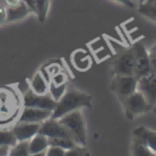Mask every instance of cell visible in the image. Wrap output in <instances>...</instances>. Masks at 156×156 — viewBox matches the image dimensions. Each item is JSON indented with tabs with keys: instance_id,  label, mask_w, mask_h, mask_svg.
I'll return each instance as SVG.
<instances>
[{
	"instance_id": "cell-1",
	"label": "cell",
	"mask_w": 156,
	"mask_h": 156,
	"mask_svg": "<svg viewBox=\"0 0 156 156\" xmlns=\"http://www.w3.org/2000/svg\"><path fill=\"white\" fill-rule=\"evenodd\" d=\"M92 96L77 89H66L62 98L58 101L55 110L51 113V118L60 119L64 115L72 112L74 110L91 107Z\"/></svg>"
},
{
	"instance_id": "cell-2",
	"label": "cell",
	"mask_w": 156,
	"mask_h": 156,
	"mask_svg": "<svg viewBox=\"0 0 156 156\" xmlns=\"http://www.w3.org/2000/svg\"><path fill=\"white\" fill-rule=\"evenodd\" d=\"M59 121L69 130L73 140L77 144H87V128H86L85 119L80 109L66 113L61 117Z\"/></svg>"
},
{
	"instance_id": "cell-3",
	"label": "cell",
	"mask_w": 156,
	"mask_h": 156,
	"mask_svg": "<svg viewBox=\"0 0 156 156\" xmlns=\"http://www.w3.org/2000/svg\"><path fill=\"white\" fill-rule=\"evenodd\" d=\"M122 104H123L125 115L128 119H133L136 115H144L153 110V106L139 91H135L134 93L125 98L122 101Z\"/></svg>"
},
{
	"instance_id": "cell-4",
	"label": "cell",
	"mask_w": 156,
	"mask_h": 156,
	"mask_svg": "<svg viewBox=\"0 0 156 156\" xmlns=\"http://www.w3.org/2000/svg\"><path fill=\"white\" fill-rule=\"evenodd\" d=\"M134 52V76L139 79L144 75L151 73V61H150L149 50L145 48L142 42H137L133 46Z\"/></svg>"
},
{
	"instance_id": "cell-5",
	"label": "cell",
	"mask_w": 156,
	"mask_h": 156,
	"mask_svg": "<svg viewBox=\"0 0 156 156\" xmlns=\"http://www.w3.org/2000/svg\"><path fill=\"white\" fill-rule=\"evenodd\" d=\"M111 88L120 101L137 91V78L134 75L130 76H115L111 83Z\"/></svg>"
},
{
	"instance_id": "cell-6",
	"label": "cell",
	"mask_w": 156,
	"mask_h": 156,
	"mask_svg": "<svg viewBox=\"0 0 156 156\" xmlns=\"http://www.w3.org/2000/svg\"><path fill=\"white\" fill-rule=\"evenodd\" d=\"M57 101L50 95L49 92L45 94H37L29 90L24 96V106L25 107H35L46 110L54 111L57 106Z\"/></svg>"
},
{
	"instance_id": "cell-7",
	"label": "cell",
	"mask_w": 156,
	"mask_h": 156,
	"mask_svg": "<svg viewBox=\"0 0 156 156\" xmlns=\"http://www.w3.org/2000/svg\"><path fill=\"white\" fill-rule=\"evenodd\" d=\"M134 52L132 49L118 55L112 64V69L115 76H130L134 75Z\"/></svg>"
},
{
	"instance_id": "cell-8",
	"label": "cell",
	"mask_w": 156,
	"mask_h": 156,
	"mask_svg": "<svg viewBox=\"0 0 156 156\" xmlns=\"http://www.w3.org/2000/svg\"><path fill=\"white\" fill-rule=\"evenodd\" d=\"M39 134L46 136L47 138H72L69 130L65 128V126L59 121V119L55 118H48L45 121H43L40 126Z\"/></svg>"
},
{
	"instance_id": "cell-9",
	"label": "cell",
	"mask_w": 156,
	"mask_h": 156,
	"mask_svg": "<svg viewBox=\"0 0 156 156\" xmlns=\"http://www.w3.org/2000/svg\"><path fill=\"white\" fill-rule=\"evenodd\" d=\"M137 91L142 93L152 106H156V72L137 79Z\"/></svg>"
},
{
	"instance_id": "cell-10",
	"label": "cell",
	"mask_w": 156,
	"mask_h": 156,
	"mask_svg": "<svg viewBox=\"0 0 156 156\" xmlns=\"http://www.w3.org/2000/svg\"><path fill=\"white\" fill-rule=\"evenodd\" d=\"M41 123H32V122H17L13 127L14 136L17 141L30 140L33 136L39 134Z\"/></svg>"
},
{
	"instance_id": "cell-11",
	"label": "cell",
	"mask_w": 156,
	"mask_h": 156,
	"mask_svg": "<svg viewBox=\"0 0 156 156\" xmlns=\"http://www.w3.org/2000/svg\"><path fill=\"white\" fill-rule=\"evenodd\" d=\"M52 111L46 110L35 107H25L18 118V122H32V123H42L46 119L51 117Z\"/></svg>"
},
{
	"instance_id": "cell-12",
	"label": "cell",
	"mask_w": 156,
	"mask_h": 156,
	"mask_svg": "<svg viewBox=\"0 0 156 156\" xmlns=\"http://www.w3.org/2000/svg\"><path fill=\"white\" fill-rule=\"evenodd\" d=\"M133 138L145 143L156 155V130L150 129L144 126H138L133 130Z\"/></svg>"
},
{
	"instance_id": "cell-13",
	"label": "cell",
	"mask_w": 156,
	"mask_h": 156,
	"mask_svg": "<svg viewBox=\"0 0 156 156\" xmlns=\"http://www.w3.org/2000/svg\"><path fill=\"white\" fill-rule=\"evenodd\" d=\"M49 142L48 138L42 134H37L29 140V154L32 156L46 155Z\"/></svg>"
},
{
	"instance_id": "cell-14",
	"label": "cell",
	"mask_w": 156,
	"mask_h": 156,
	"mask_svg": "<svg viewBox=\"0 0 156 156\" xmlns=\"http://www.w3.org/2000/svg\"><path fill=\"white\" fill-rule=\"evenodd\" d=\"M5 12H7V23L17 22L27 17L29 13H32L31 10L25 5L24 1L15 7L5 8Z\"/></svg>"
},
{
	"instance_id": "cell-15",
	"label": "cell",
	"mask_w": 156,
	"mask_h": 156,
	"mask_svg": "<svg viewBox=\"0 0 156 156\" xmlns=\"http://www.w3.org/2000/svg\"><path fill=\"white\" fill-rule=\"evenodd\" d=\"M49 80L41 71L37 72L30 80V90L37 94H45L48 92Z\"/></svg>"
},
{
	"instance_id": "cell-16",
	"label": "cell",
	"mask_w": 156,
	"mask_h": 156,
	"mask_svg": "<svg viewBox=\"0 0 156 156\" xmlns=\"http://www.w3.org/2000/svg\"><path fill=\"white\" fill-rule=\"evenodd\" d=\"M138 12L144 17L156 23V0H145L139 5Z\"/></svg>"
},
{
	"instance_id": "cell-17",
	"label": "cell",
	"mask_w": 156,
	"mask_h": 156,
	"mask_svg": "<svg viewBox=\"0 0 156 156\" xmlns=\"http://www.w3.org/2000/svg\"><path fill=\"white\" fill-rule=\"evenodd\" d=\"M132 154L135 156H155V153L145 143L134 138L132 143Z\"/></svg>"
},
{
	"instance_id": "cell-18",
	"label": "cell",
	"mask_w": 156,
	"mask_h": 156,
	"mask_svg": "<svg viewBox=\"0 0 156 156\" xmlns=\"http://www.w3.org/2000/svg\"><path fill=\"white\" fill-rule=\"evenodd\" d=\"M35 2V15L37 16L39 20L41 23H44L47 20L48 12H49L50 0H34Z\"/></svg>"
},
{
	"instance_id": "cell-19",
	"label": "cell",
	"mask_w": 156,
	"mask_h": 156,
	"mask_svg": "<svg viewBox=\"0 0 156 156\" xmlns=\"http://www.w3.org/2000/svg\"><path fill=\"white\" fill-rule=\"evenodd\" d=\"M9 155L11 156H28L29 154V140L17 141L10 149Z\"/></svg>"
},
{
	"instance_id": "cell-20",
	"label": "cell",
	"mask_w": 156,
	"mask_h": 156,
	"mask_svg": "<svg viewBox=\"0 0 156 156\" xmlns=\"http://www.w3.org/2000/svg\"><path fill=\"white\" fill-rule=\"evenodd\" d=\"M48 142L49 145H57V147H60L64 150H69L72 147H75L77 143L71 138H48Z\"/></svg>"
},
{
	"instance_id": "cell-21",
	"label": "cell",
	"mask_w": 156,
	"mask_h": 156,
	"mask_svg": "<svg viewBox=\"0 0 156 156\" xmlns=\"http://www.w3.org/2000/svg\"><path fill=\"white\" fill-rule=\"evenodd\" d=\"M17 142L12 130H0V145L12 147Z\"/></svg>"
},
{
	"instance_id": "cell-22",
	"label": "cell",
	"mask_w": 156,
	"mask_h": 156,
	"mask_svg": "<svg viewBox=\"0 0 156 156\" xmlns=\"http://www.w3.org/2000/svg\"><path fill=\"white\" fill-rule=\"evenodd\" d=\"M66 91V85H55V83H52L51 81H49V88H48V92L50 93V95L52 96V98H55V100L58 102L59 100H60L61 98H62V95L64 94V92Z\"/></svg>"
},
{
	"instance_id": "cell-23",
	"label": "cell",
	"mask_w": 156,
	"mask_h": 156,
	"mask_svg": "<svg viewBox=\"0 0 156 156\" xmlns=\"http://www.w3.org/2000/svg\"><path fill=\"white\" fill-rule=\"evenodd\" d=\"M65 155L66 156H87V155H90V153L87 147H86V145L76 144L75 147H72V149L66 150Z\"/></svg>"
},
{
	"instance_id": "cell-24",
	"label": "cell",
	"mask_w": 156,
	"mask_h": 156,
	"mask_svg": "<svg viewBox=\"0 0 156 156\" xmlns=\"http://www.w3.org/2000/svg\"><path fill=\"white\" fill-rule=\"evenodd\" d=\"M66 150L62 149L57 145H48L46 150V155L47 156H64Z\"/></svg>"
},
{
	"instance_id": "cell-25",
	"label": "cell",
	"mask_w": 156,
	"mask_h": 156,
	"mask_svg": "<svg viewBox=\"0 0 156 156\" xmlns=\"http://www.w3.org/2000/svg\"><path fill=\"white\" fill-rule=\"evenodd\" d=\"M150 61H151V71L156 72V42L149 49Z\"/></svg>"
},
{
	"instance_id": "cell-26",
	"label": "cell",
	"mask_w": 156,
	"mask_h": 156,
	"mask_svg": "<svg viewBox=\"0 0 156 156\" xmlns=\"http://www.w3.org/2000/svg\"><path fill=\"white\" fill-rule=\"evenodd\" d=\"M50 81L57 86L64 85V83H66V76H65L63 73H61V72H58V73H56L54 76H51Z\"/></svg>"
},
{
	"instance_id": "cell-27",
	"label": "cell",
	"mask_w": 156,
	"mask_h": 156,
	"mask_svg": "<svg viewBox=\"0 0 156 156\" xmlns=\"http://www.w3.org/2000/svg\"><path fill=\"white\" fill-rule=\"evenodd\" d=\"M7 23V12H5V7L2 2H0V26Z\"/></svg>"
},
{
	"instance_id": "cell-28",
	"label": "cell",
	"mask_w": 156,
	"mask_h": 156,
	"mask_svg": "<svg viewBox=\"0 0 156 156\" xmlns=\"http://www.w3.org/2000/svg\"><path fill=\"white\" fill-rule=\"evenodd\" d=\"M112 1H115V2L120 3V5H124L126 8H130V9L135 7V3L133 0H112Z\"/></svg>"
},
{
	"instance_id": "cell-29",
	"label": "cell",
	"mask_w": 156,
	"mask_h": 156,
	"mask_svg": "<svg viewBox=\"0 0 156 156\" xmlns=\"http://www.w3.org/2000/svg\"><path fill=\"white\" fill-rule=\"evenodd\" d=\"M20 2H23V0H3V5L5 8L15 7V5H20Z\"/></svg>"
},
{
	"instance_id": "cell-30",
	"label": "cell",
	"mask_w": 156,
	"mask_h": 156,
	"mask_svg": "<svg viewBox=\"0 0 156 156\" xmlns=\"http://www.w3.org/2000/svg\"><path fill=\"white\" fill-rule=\"evenodd\" d=\"M23 1H24L25 5H26L27 7H28L29 9L31 10V12L35 14V12H37V9H35V2H34V0H23Z\"/></svg>"
},
{
	"instance_id": "cell-31",
	"label": "cell",
	"mask_w": 156,
	"mask_h": 156,
	"mask_svg": "<svg viewBox=\"0 0 156 156\" xmlns=\"http://www.w3.org/2000/svg\"><path fill=\"white\" fill-rule=\"evenodd\" d=\"M10 149H11V147H9V145H0V156L9 155Z\"/></svg>"
},
{
	"instance_id": "cell-32",
	"label": "cell",
	"mask_w": 156,
	"mask_h": 156,
	"mask_svg": "<svg viewBox=\"0 0 156 156\" xmlns=\"http://www.w3.org/2000/svg\"><path fill=\"white\" fill-rule=\"evenodd\" d=\"M145 0H138V2H139V5H141V3H143L144 2Z\"/></svg>"
},
{
	"instance_id": "cell-33",
	"label": "cell",
	"mask_w": 156,
	"mask_h": 156,
	"mask_svg": "<svg viewBox=\"0 0 156 156\" xmlns=\"http://www.w3.org/2000/svg\"><path fill=\"white\" fill-rule=\"evenodd\" d=\"M153 111H154V113L156 115V106H154V107H153Z\"/></svg>"
},
{
	"instance_id": "cell-34",
	"label": "cell",
	"mask_w": 156,
	"mask_h": 156,
	"mask_svg": "<svg viewBox=\"0 0 156 156\" xmlns=\"http://www.w3.org/2000/svg\"><path fill=\"white\" fill-rule=\"evenodd\" d=\"M0 2H2V0H0Z\"/></svg>"
}]
</instances>
